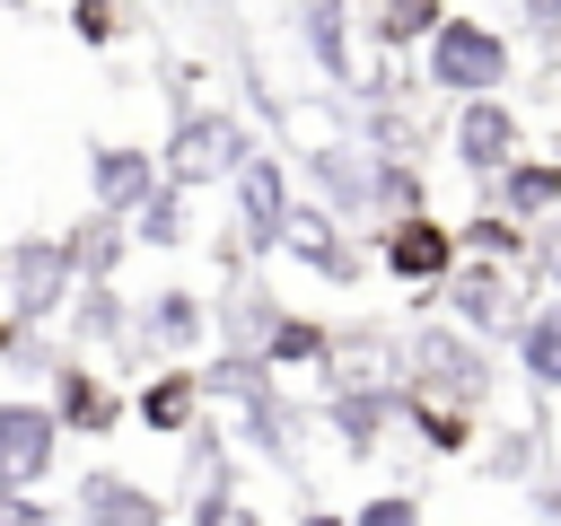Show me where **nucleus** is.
<instances>
[{
    "label": "nucleus",
    "instance_id": "obj_30",
    "mask_svg": "<svg viewBox=\"0 0 561 526\" xmlns=\"http://www.w3.org/2000/svg\"><path fill=\"white\" fill-rule=\"evenodd\" d=\"M272 316H280V307H263V289H237V298H228V342H237V351H263Z\"/></svg>",
    "mask_w": 561,
    "mask_h": 526
},
{
    "label": "nucleus",
    "instance_id": "obj_13",
    "mask_svg": "<svg viewBox=\"0 0 561 526\" xmlns=\"http://www.w3.org/2000/svg\"><path fill=\"white\" fill-rule=\"evenodd\" d=\"M228 184H237V228H245V245L272 254V237H280V219H289V202H298V193H289V167H280L272 149H254Z\"/></svg>",
    "mask_w": 561,
    "mask_h": 526
},
{
    "label": "nucleus",
    "instance_id": "obj_37",
    "mask_svg": "<svg viewBox=\"0 0 561 526\" xmlns=\"http://www.w3.org/2000/svg\"><path fill=\"white\" fill-rule=\"evenodd\" d=\"M298 526H342V508H307V517H298Z\"/></svg>",
    "mask_w": 561,
    "mask_h": 526
},
{
    "label": "nucleus",
    "instance_id": "obj_2",
    "mask_svg": "<svg viewBox=\"0 0 561 526\" xmlns=\"http://www.w3.org/2000/svg\"><path fill=\"white\" fill-rule=\"evenodd\" d=\"M421 79L438 88V96H500L508 88V35L491 26V18H438L430 26V44H421Z\"/></svg>",
    "mask_w": 561,
    "mask_h": 526
},
{
    "label": "nucleus",
    "instance_id": "obj_10",
    "mask_svg": "<svg viewBox=\"0 0 561 526\" xmlns=\"http://www.w3.org/2000/svg\"><path fill=\"white\" fill-rule=\"evenodd\" d=\"M324 377H333V386H377V395H394V386H403V333H386V324H333Z\"/></svg>",
    "mask_w": 561,
    "mask_h": 526
},
{
    "label": "nucleus",
    "instance_id": "obj_26",
    "mask_svg": "<svg viewBox=\"0 0 561 526\" xmlns=\"http://www.w3.org/2000/svg\"><path fill=\"white\" fill-rule=\"evenodd\" d=\"M61 245H70V272H79V281H105V272L123 263V245H131V237H123V219H105V210H96V219H79Z\"/></svg>",
    "mask_w": 561,
    "mask_h": 526
},
{
    "label": "nucleus",
    "instance_id": "obj_33",
    "mask_svg": "<svg viewBox=\"0 0 561 526\" xmlns=\"http://www.w3.org/2000/svg\"><path fill=\"white\" fill-rule=\"evenodd\" d=\"M0 526H61V508L44 491H0Z\"/></svg>",
    "mask_w": 561,
    "mask_h": 526
},
{
    "label": "nucleus",
    "instance_id": "obj_4",
    "mask_svg": "<svg viewBox=\"0 0 561 526\" xmlns=\"http://www.w3.org/2000/svg\"><path fill=\"white\" fill-rule=\"evenodd\" d=\"M167 167V184H184V193H202L210 175H237L245 158H254V140H245V123L237 114H184L175 132H167V149H158Z\"/></svg>",
    "mask_w": 561,
    "mask_h": 526
},
{
    "label": "nucleus",
    "instance_id": "obj_25",
    "mask_svg": "<svg viewBox=\"0 0 561 526\" xmlns=\"http://www.w3.org/2000/svg\"><path fill=\"white\" fill-rule=\"evenodd\" d=\"M456 254H465V263H526V228L500 219V210H473V219L456 228Z\"/></svg>",
    "mask_w": 561,
    "mask_h": 526
},
{
    "label": "nucleus",
    "instance_id": "obj_23",
    "mask_svg": "<svg viewBox=\"0 0 561 526\" xmlns=\"http://www.w3.org/2000/svg\"><path fill=\"white\" fill-rule=\"evenodd\" d=\"M386 421H394V395H377V386H333V438H342V456H368Z\"/></svg>",
    "mask_w": 561,
    "mask_h": 526
},
{
    "label": "nucleus",
    "instance_id": "obj_40",
    "mask_svg": "<svg viewBox=\"0 0 561 526\" xmlns=\"http://www.w3.org/2000/svg\"><path fill=\"white\" fill-rule=\"evenodd\" d=\"M70 9H88V0H70Z\"/></svg>",
    "mask_w": 561,
    "mask_h": 526
},
{
    "label": "nucleus",
    "instance_id": "obj_39",
    "mask_svg": "<svg viewBox=\"0 0 561 526\" xmlns=\"http://www.w3.org/2000/svg\"><path fill=\"white\" fill-rule=\"evenodd\" d=\"M552 167H561V140H552Z\"/></svg>",
    "mask_w": 561,
    "mask_h": 526
},
{
    "label": "nucleus",
    "instance_id": "obj_35",
    "mask_svg": "<svg viewBox=\"0 0 561 526\" xmlns=\"http://www.w3.org/2000/svg\"><path fill=\"white\" fill-rule=\"evenodd\" d=\"M526 517H535V526H561V482H552V473L526 482Z\"/></svg>",
    "mask_w": 561,
    "mask_h": 526
},
{
    "label": "nucleus",
    "instance_id": "obj_21",
    "mask_svg": "<svg viewBox=\"0 0 561 526\" xmlns=\"http://www.w3.org/2000/svg\"><path fill=\"white\" fill-rule=\"evenodd\" d=\"M394 412L421 430L430 456H473V438H482V421H473L465 403H430V395H403V386H394Z\"/></svg>",
    "mask_w": 561,
    "mask_h": 526
},
{
    "label": "nucleus",
    "instance_id": "obj_22",
    "mask_svg": "<svg viewBox=\"0 0 561 526\" xmlns=\"http://www.w3.org/2000/svg\"><path fill=\"white\" fill-rule=\"evenodd\" d=\"M324 351H333V324H316V316H272V333H263V368L280 377V368H324Z\"/></svg>",
    "mask_w": 561,
    "mask_h": 526
},
{
    "label": "nucleus",
    "instance_id": "obj_3",
    "mask_svg": "<svg viewBox=\"0 0 561 526\" xmlns=\"http://www.w3.org/2000/svg\"><path fill=\"white\" fill-rule=\"evenodd\" d=\"M70 289H79V272H70V245L61 237H9L0 245V316L9 324H53L61 307H70Z\"/></svg>",
    "mask_w": 561,
    "mask_h": 526
},
{
    "label": "nucleus",
    "instance_id": "obj_9",
    "mask_svg": "<svg viewBox=\"0 0 561 526\" xmlns=\"http://www.w3.org/2000/svg\"><path fill=\"white\" fill-rule=\"evenodd\" d=\"M508 158H517V105L508 96H465L456 105V167L473 184H491Z\"/></svg>",
    "mask_w": 561,
    "mask_h": 526
},
{
    "label": "nucleus",
    "instance_id": "obj_34",
    "mask_svg": "<svg viewBox=\"0 0 561 526\" xmlns=\"http://www.w3.org/2000/svg\"><path fill=\"white\" fill-rule=\"evenodd\" d=\"M70 26H79V44H114L123 35V9L114 0H88V9H70Z\"/></svg>",
    "mask_w": 561,
    "mask_h": 526
},
{
    "label": "nucleus",
    "instance_id": "obj_7",
    "mask_svg": "<svg viewBox=\"0 0 561 526\" xmlns=\"http://www.w3.org/2000/svg\"><path fill=\"white\" fill-rule=\"evenodd\" d=\"M430 298H447V324H456V333H473V342H491V333H508V324H517L508 263H465V254H456V272H447Z\"/></svg>",
    "mask_w": 561,
    "mask_h": 526
},
{
    "label": "nucleus",
    "instance_id": "obj_5",
    "mask_svg": "<svg viewBox=\"0 0 561 526\" xmlns=\"http://www.w3.org/2000/svg\"><path fill=\"white\" fill-rule=\"evenodd\" d=\"M61 465V421L44 395H0V491H44Z\"/></svg>",
    "mask_w": 561,
    "mask_h": 526
},
{
    "label": "nucleus",
    "instance_id": "obj_14",
    "mask_svg": "<svg viewBox=\"0 0 561 526\" xmlns=\"http://www.w3.org/2000/svg\"><path fill=\"white\" fill-rule=\"evenodd\" d=\"M88 193H96L105 219H131V210L158 193V158L131 149V140H96V149H88Z\"/></svg>",
    "mask_w": 561,
    "mask_h": 526
},
{
    "label": "nucleus",
    "instance_id": "obj_18",
    "mask_svg": "<svg viewBox=\"0 0 561 526\" xmlns=\"http://www.w3.org/2000/svg\"><path fill=\"white\" fill-rule=\"evenodd\" d=\"M368 175H377L368 149H307L316 210H333V219H368Z\"/></svg>",
    "mask_w": 561,
    "mask_h": 526
},
{
    "label": "nucleus",
    "instance_id": "obj_17",
    "mask_svg": "<svg viewBox=\"0 0 561 526\" xmlns=\"http://www.w3.org/2000/svg\"><path fill=\"white\" fill-rule=\"evenodd\" d=\"M210 333V316H202V298L193 289H149V307L131 316V333H123V351L140 359V351H193Z\"/></svg>",
    "mask_w": 561,
    "mask_h": 526
},
{
    "label": "nucleus",
    "instance_id": "obj_19",
    "mask_svg": "<svg viewBox=\"0 0 561 526\" xmlns=\"http://www.w3.org/2000/svg\"><path fill=\"white\" fill-rule=\"evenodd\" d=\"M298 44H307V61L333 88H351V70H359V53H351V0H298Z\"/></svg>",
    "mask_w": 561,
    "mask_h": 526
},
{
    "label": "nucleus",
    "instance_id": "obj_32",
    "mask_svg": "<svg viewBox=\"0 0 561 526\" xmlns=\"http://www.w3.org/2000/svg\"><path fill=\"white\" fill-rule=\"evenodd\" d=\"M526 254H535V272H543V289L561 298V210H552L543 228H526Z\"/></svg>",
    "mask_w": 561,
    "mask_h": 526
},
{
    "label": "nucleus",
    "instance_id": "obj_12",
    "mask_svg": "<svg viewBox=\"0 0 561 526\" xmlns=\"http://www.w3.org/2000/svg\"><path fill=\"white\" fill-rule=\"evenodd\" d=\"M70 508H79V526H167V500L149 482H131L123 465H88Z\"/></svg>",
    "mask_w": 561,
    "mask_h": 526
},
{
    "label": "nucleus",
    "instance_id": "obj_16",
    "mask_svg": "<svg viewBox=\"0 0 561 526\" xmlns=\"http://www.w3.org/2000/svg\"><path fill=\"white\" fill-rule=\"evenodd\" d=\"M123 412H131L149 438H193L210 403H202V377H193V368H158V377H149V386H140Z\"/></svg>",
    "mask_w": 561,
    "mask_h": 526
},
{
    "label": "nucleus",
    "instance_id": "obj_15",
    "mask_svg": "<svg viewBox=\"0 0 561 526\" xmlns=\"http://www.w3.org/2000/svg\"><path fill=\"white\" fill-rule=\"evenodd\" d=\"M482 210H500V219H517V228H543V219L561 210V167H552V158H508V167L482 184Z\"/></svg>",
    "mask_w": 561,
    "mask_h": 526
},
{
    "label": "nucleus",
    "instance_id": "obj_28",
    "mask_svg": "<svg viewBox=\"0 0 561 526\" xmlns=\"http://www.w3.org/2000/svg\"><path fill=\"white\" fill-rule=\"evenodd\" d=\"M438 18H447L438 0H377V44L386 53H412V44H430Z\"/></svg>",
    "mask_w": 561,
    "mask_h": 526
},
{
    "label": "nucleus",
    "instance_id": "obj_38",
    "mask_svg": "<svg viewBox=\"0 0 561 526\" xmlns=\"http://www.w3.org/2000/svg\"><path fill=\"white\" fill-rule=\"evenodd\" d=\"M0 351H9V316H0Z\"/></svg>",
    "mask_w": 561,
    "mask_h": 526
},
{
    "label": "nucleus",
    "instance_id": "obj_24",
    "mask_svg": "<svg viewBox=\"0 0 561 526\" xmlns=\"http://www.w3.org/2000/svg\"><path fill=\"white\" fill-rule=\"evenodd\" d=\"M184 219H193V193L158 175V193H149L140 210H131V228H123V237H131V245H184V237H193Z\"/></svg>",
    "mask_w": 561,
    "mask_h": 526
},
{
    "label": "nucleus",
    "instance_id": "obj_1",
    "mask_svg": "<svg viewBox=\"0 0 561 526\" xmlns=\"http://www.w3.org/2000/svg\"><path fill=\"white\" fill-rule=\"evenodd\" d=\"M403 395L482 412V395H491V351H482L473 333H456L447 316H430V324L403 333Z\"/></svg>",
    "mask_w": 561,
    "mask_h": 526
},
{
    "label": "nucleus",
    "instance_id": "obj_6",
    "mask_svg": "<svg viewBox=\"0 0 561 526\" xmlns=\"http://www.w3.org/2000/svg\"><path fill=\"white\" fill-rule=\"evenodd\" d=\"M377 263H386L403 289H421V298H430V289L456 272V228H447V219H430V210L386 219V228H377Z\"/></svg>",
    "mask_w": 561,
    "mask_h": 526
},
{
    "label": "nucleus",
    "instance_id": "obj_20",
    "mask_svg": "<svg viewBox=\"0 0 561 526\" xmlns=\"http://www.w3.org/2000/svg\"><path fill=\"white\" fill-rule=\"evenodd\" d=\"M508 333H517V368H526V386H535V395H561V298L526 307Z\"/></svg>",
    "mask_w": 561,
    "mask_h": 526
},
{
    "label": "nucleus",
    "instance_id": "obj_29",
    "mask_svg": "<svg viewBox=\"0 0 561 526\" xmlns=\"http://www.w3.org/2000/svg\"><path fill=\"white\" fill-rule=\"evenodd\" d=\"M184 526H263V508H254V500H237L228 482H210V491H193Z\"/></svg>",
    "mask_w": 561,
    "mask_h": 526
},
{
    "label": "nucleus",
    "instance_id": "obj_31",
    "mask_svg": "<svg viewBox=\"0 0 561 526\" xmlns=\"http://www.w3.org/2000/svg\"><path fill=\"white\" fill-rule=\"evenodd\" d=\"M342 526H421V500L412 491H377V500L342 508Z\"/></svg>",
    "mask_w": 561,
    "mask_h": 526
},
{
    "label": "nucleus",
    "instance_id": "obj_11",
    "mask_svg": "<svg viewBox=\"0 0 561 526\" xmlns=\"http://www.w3.org/2000/svg\"><path fill=\"white\" fill-rule=\"evenodd\" d=\"M53 421L79 430V438H114V430H123V395H114L79 351H61V359H53Z\"/></svg>",
    "mask_w": 561,
    "mask_h": 526
},
{
    "label": "nucleus",
    "instance_id": "obj_36",
    "mask_svg": "<svg viewBox=\"0 0 561 526\" xmlns=\"http://www.w3.org/2000/svg\"><path fill=\"white\" fill-rule=\"evenodd\" d=\"M526 9V35L535 44H561V0H517Z\"/></svg>",
    "mask_w": 561,
    "mask_h": 526
},
{
    "label": "nucleus",
    "instance_id": "obj_8",
    "mask_svg": "<svg viewBox=\"0 0 561 526\" xmlns=\"http://www.w3.org/2000/svg\"><path fill=\"white\" fill-rule=\"evenodd\" d=\"M272 254H289V263L324 272L333 289H351V281H359V245H351V237H342V219H333V210H316V202H289V219H280V237H272Z\"/></svg>",
    "mask_w": 561,
    "mask_h": 526
},
{
    "label": "nucleus",
    "instance_id": "obj_27",
    "mask_svg": "<svg viewBox=\"0 0 561 526\" xmlns=\"http://www.w3.org/2000/svg\"><path fill=\"white\" fill-rule=\"evenodd\" d=\"M543 447H552V438H543L535 421H517V430H500V438L482 447V473H491V482H535V473H543Z\"/></svg>",
    "mask_w": 561,
    "mask_h": 526
}]
</instances>
